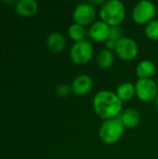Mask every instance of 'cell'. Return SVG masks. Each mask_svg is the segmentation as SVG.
I'll return each instance as SVG.
<instances>
[{"mask_svg": "<svg viewBox=\"0 0 158 159\" xmlns=\"http://www.w3.org/2000/svg\"><path fill=\"white\" fill-rule=\"evenodd\" d=\"M93 109L98 116L104 120L118 117L123 111V102L115 92L102 89L93 98Z\"/></svg>", "mask_w": 158, "mask_h": 159, "instance_id": "1", "label": "cell"}, {"mask_svg": "<svg viewBox=\"0 0 158 159\" xmlns=\"http://www.w3.org/2000/svg\"><path fill=\"white\" fill-rule=\"evenodd\" d=\"M100 17L109 26H119L126 18V7L120 0H107L100 8Z\"/></svg>", "mask_w": 158, "mask_h": 159, "instance_id": "2", "label": "cell"}, {"mask_svg": "<svg viewBox=\"0 0 158 159\" xmlns=\"http://www.w3.org/2000/svg\"><path fill=\"white\" fill-rule=\"evenodd\" d=\"M125 129V126L118 117L104 120L99 129L100 139L105 144H115L123 137Z\"/></svg>", "mask_w": 158, "mask_h": 159, "instance_id": "3", "label": "cell"}, {"mask_svg": "<svg viewBox=\"0 0 158 159\" xmlns=\"http://www.w3.org/2000/svg\"><path fill=\"white\" fill-rule=\"evenodd\" d=\"M94 55V48L88 39L75 42L70 49V58L75 64L82 65L88 63Z\"/></svg>", "mask_w": 158, "mask_h": 159, "instance_id": "4", "label": "cell"}, {"mask_svg": "<svg viewBox=\"0 0 158 159\" xmlns=\"http://www.w3.org/2000/svg\"><path fill=\"white\" fill-rule=\"evenodd\" d=\"M156 14V5L149 0H142L136 3L132 8V20L137 24H147L155 19Z\"/></svg>", "mask_w": 158, "mask_h": 159, "instance_id": "5", "label": "cell"}, {"mask_svg": "<svg viewBox=\"0 0 158 159\" xmlns=\"http://www.w3.org/2000/svg\"><path fill=\"white\" fill-rule=\"evenodd\" d=\"M135 89L138 99L144 102L156 101L158 96V85L153 78H139Z\"/></svg>", "mask_w": 158, "mask_h": 159, "instance_id": "6", "label": "cell"}, {"mask_svg": "<svg viewBox=\"0 0 158 159\" xmlns=\"http://www.w3.org/2000/svg\"><path fill=\"white\" fill-rule=\"evenodd\" d=\"M96 8L90 2H81L74 9L73 19L75 23L82 26L91 25L95 21Z\"/></svg>", "mask_w": 158, "mask_h": 159, "instance_id": "7", "label": "cell"}, {"mask_svg": "<svg viewBox=\"0 0 158 159\" xmlns=\"http://www.w3.org/2000/svg\"><path fill=\"white\" fill-rule=\"evenodd\" d=\"M115 52L123 61H132L139 54V46L133 38L124 36L116 42Z\"/></svg>", "mask_w": 158, "mask_h": 159, "instance_id": "8", "label": "cell"}, {"mask_svg": "<svg viewBox=\"0 0 158 159\" xmlns=\"http://www.w3.org/2000/svg\"><path fill=\"white\" fill-rule=\"evenodd\" d=\"M111 26H109L107 23L100 20H95L88 30V35L89 37L96 41V42H105L109 39Z\"/></svg>", "mask_w": 158, "mask_h": 159, "instance_id": "9", "label": "cell"}, {"mask_svg": "<svg viewBox=\"0 0 158 159\" xmlns=\"http://www.w3.org/2000/svg\"><path fill=\"white\" fill-rule=\"evenodd\" d=\"M92 87H93L92 78L86 74L77 75L73 80V83L71 85L72 92H74L75 95L78 96L87 95L91 90Z\"/></svg>", "mask_w": 158, "mask_h": 159, "instance_id": "10", "label": "cell"}, {"mask_svg": "<svg viewBox=\"0 0 158 159\" xmlns=\"http://www.w3.org/2000/svg\"><path fill=\"white\" fill-rule=\"evenodd\" d=\"M118 118L121 120L125 128L127 129H133L137 127V125L141 121V114L138 109L129 107L119 115Z\"/></svg>", "mask_w": 158, "mask_h": 159, "instance_id": "11", "label": "cell"}, {"mask_svg": "<svg viewBox=\"0 0 158 159\" xmlns=\"http://www.w3.org/2000/svg\"><path fill=\"white\" fill-rule=\"evenodd\" d=\"M46 45L47 48L53 53H60L61 52L66 45L65 37L60 32H53L48 34L47 37Z\"/></svg>", "mask_w": 158, "mask_h": 159, "instance_id": "12", "label": "cell"}, {"mask_svg": "<svg viewBox=\"0 0 158 159\" xmlns=\"http://www.w3.org/2000/svg\"><path fill=\"white\" fill-rule=\"evenodd\" d=\"M15 11L22 17H31L38 10V4L34 0H19L15 3Z\"/></svg>", "mask_w": 158, "mask_h": 159, "instance_id": "13", "label": "cell"}, {"mask_svg": "<svg viewBox=\"0 0 158 159\" xmlns=\"http://www.w3.org/2000/svg\"><path fill=\"white\" fill-rule=\"evenodd\" d=\"M156 71V64L148 59L141 61L136 67V74L139 78H152Z\"/></svg>", "mask_w": 158, "mask_h": 159, "instance_id": "14", "label": "cell"}, {"mask_svg": "<svg viewBox=\"0 0 158 159\" xmlns=\"http://www.w3.org/2000/svg\"><path fill=\"white\" fill-rule=\"evenodd\" d=\"M115 94L122 102H129L136 96L135 85L131 82H124L116 88Z\"/></svg>", "mask_w": 158, "mask_h": 159, "instance_id": "15", "label": "cell"}, {"mask_svg": "<svg viewBox=\"0 0 158 159\" xmlns=\"http://www.w3.org/2000/svg\"><path fill=\"white\" fill-rule=\"evenodd\" d=\"M96 61L102 69H108L115 62V53L107 48L102 49L97 55Z\"/></svg>", "mask_w": 158, "mask_h": 159, "instance_id": "16", "label": "cell"}, {"mask_svg": "<svg viewBox=\"0 0 158 159\" xmlns=\"http://www.w3.org/2000/svg\"><path fill=\"white\" fill-rule=\"evenodd\" d=\"M68 34L70 36V38L75 42H79L81 40H84L86 39L85 36H86V29L84 26L78 24V23H75L74 22L73 24H71L69 26V29H68Z\"/></svg>", "mask_w": 158, "mask_h": 159, "instance_id": "17", "label": "cell"}, {"mask_svg": "<svg viewBox=\"0 0 158 159\" xmlns=\"http://www.w3.org/2000/svg\"><path fill=\"white\" fill-rule=\"evenodd\" d=\"M145 35L151 40H158V19H154L145 25Z\"/></svg>", "mask_w": 158, "mask_h": 159, "instance_id": "18", "label": "cell"}, {"mask_svg": "<svg viewBox=\"0 0 158 159\" xmlns=\"http://www.w3.org/2000/svg\"><path fill=\"white\" fill-rule=\"evenodd\" d=\"M123 35V30L120 26H112L110 30V34H109V40H112L114 42H118Z\"/></svg>", "mask_w": 158, "mask_h": 159, "instance_id": "19", "label": "cell"}, {"mask_svg": "<svg viewBox=\"0 0 158 159\" xmlns=\"http://www.w3.org/2000/svg\"><path fill=\"white\" fill-rule=\"evenodd\" d=\"M72 91V89L70 86L66 85V84H61L57 87L56 89V93L60 96V97H66L70 92Z\"/></svg>", "mask_w": 158, "mask_h": 159, "instance_id": "20", "label": "cell"}, {"mask_svg": "<svg viewBox=\"0 0 158 159\" xmlns=\"http://www.w3.org/2000/svg\"><path fill=\"white\" fill-rule=\"evenodd\" d=\"M115 47H116V42H114L112 40H107L106 41V48L109 49V50H115Z\"/></svg>", "mask_w": 158, "mask_h": 159, "instance_id": "21", "label": "cell"}, {"mask_svg": "<svg viewBox=\"0 0 158 159\" xmlns=\"http://www.w3.org/2000/svg\"><path fill=\"white\" fill-rule=\"evenodd\" d=\"M156 107H157L158 109V96L156 97Z\"/></svg>", "mask_w": 158, "mask_h": 159, "instance_id": "22", "label": "cell"}]
</instances>
